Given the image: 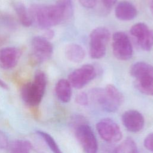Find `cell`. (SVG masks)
<instances>
[{
	"mask_svg": "<svg viewBox=\"0 0 153 153\" xmlns=\"http://www.w3.org/2000/svg\"><path fill=\"white\" fill-rule=\"evenodd\" d=\"M32 23L48 29L68 20L73 14L71 0H59L53 5L33 4L29 9Z\"/></svg>",
	"mask_w": 153,
	"mask_h": 153,
	"instance_id": "6da1fadb",
	"label": "cell"
},
{
	"mask_svg": "<svg viewBox=\"0 0 153 153\" xmlns=\"http://www.w3.org/2000/svg\"><path fill=\"white\" fill-rule=\"evenodd\" d=\"M90 94L91 99L94 103L103 110L109 112L117 111L124 100L122 93L112 84L107 85L104 89L93 88Z\"/></svg>",
	"mask_w": 153,
	"mask_h": 153,
	"instance_id": "7a4b0ae2",
	"label": "cell"
},
{
	"mask_svg": "<svg viewBox=\"0 0 153 153\" xmlns=\"http://www.w3.org/2000/svg\"><path fill=\"white\" fill-rule=\"evenodd\" d=\"M47 83L46 75L41 71L37 72L33 81L25 84L21 95L25 103L30 106H37L41 102Z\"/></svg>",
	"mask_w": 153,
	"mask_h": 153,
	"instance_id": "3957f363",
	"label": "cell"
},
{
	"mask_svg": "<svg viewBox=\"0 0 153 153\" xmlns=\"http://www.w3.org/2000/svg\"><path fill=\"white\" fill-rule=\"evenodd\" d=\"M110 37V32L105 27H97L91 32L89 50L90 55L92 59H99L105 55L106 45Z\"/></svg>",
	"mask_w": 153,
	"mask_h": 153,
	"instance_id": "277c9868",
	"label": "cell"
},
{
	"mask_svg": "<svg viewBox=\"0 0 153 153\" xmlns=\"http://www.w3.org/2000/svg\"><path fill=\"white\" fill-rule=\"evenodd\" d=\"M112 52L120 60H128L133 55V47L128 35L124 32L118 31L112 35Z\"/></svg>",
	"mask_w": 153,
	"mask_h": 153,
	"instance_id": "5b68a950",
	"label": "cell"
},
{
	"mask_svg": "<svg viewBox=\"0 0 153 153\" xmlns=\"http://www.w3.org/2000/svg\"><path fill=\"white\" fill-rule=\"evenodd\" d=\"M96 75L95 68L91 65L86 64L71 72L68 80L72 87L80 89L93 80Z\"/></svg>",
	"mask_w": 153,
	"mask_h": 153,
	"instance_id": "8992f818",
	"label": "cell"
},
{
	"mask_svg": "<svg viewBox=\"0 0 153 153\" xmlns=\"http://www.w3.org/2000/svg\"><path fill=\"white\" fill-rule=\"evenodd\" d=\"M75 136L85 153H97V139L90 126L86 124L79 125L75 129Z\"/></svg>",
	"mask_w": 153,
	"mask_h": 153,
	"instance_id": "52a82bcc",
	"label": "cell"
},
{
	"mask_svg": "<svg viewBox=\"0 0 153 153\" xmlns=\"http://www.w3.org/2000/svg\"><path fill=\"white\" fill-rule=\"evenodd\" d=\"M32 60L37 63H42L49 59L53 54V45L43 36H35L31 42Z\"/></svg>",
	"mask_w": 153,
	"mask_h": 153,
	"instance_id": "ba28073f",
	"label": "cell"
},
{
	"mask_svg": "<svg viewBox=\"0 0 153 153\" xmlns=\"http://www.w3.org/2000/svg\"><path fill=\"white\" fill-rule=\"evenodd\" d=\"M96 129L100 137L107 142L116 143L122 138V132L119 126L111 119L99 121L96 124Z\"/></svg>",
	"mask_w": 153,
	"mask_h": 153,
	"instance_id": "9c48e42d",
	"label": "cell"
},
{
	"mask_svg": "<svg viewBox=\"0 0 153 153\" xmlns=\"http://www.w3.org/2000/svg\"><path fill=\"white\" fill-rule=\"evenodd\" d=\"M137 45L144 51H150L153 47V30L144 23L134 24L130 30Z\"/></svg>",
	"mask_w": 153,
	"mask_h": 153,
	"instance_id": "30bf717a",
	"label": "cell"
},
{
	"mask_svg": "<svg viewBox=\"0 0 153 153\" xmlns=\"http://www.w3.org/2000/svg\"><path fill=\"white\" fill-rule=\"evenodd\" d=\"M121 120L124 127L131 132H138L144 127V117L137 110L130 109L126 111L123 114Z\"/></svg>",
	"mask_w": 153,
	"mask_h": 153,
	"instance_id": "8fae6325",
	"label": "cell"
},
{
	"mask_svg": "<svg viewBox=\"0 0 153 153\" xmlns=\"http://www.w3.org/2000/svg\"><path fill=\"white\" fill-rule=\"evenodd\" d=\"M21 56L20 50L15 47H5L0 50V67L4 69H11L19 62Z\"/></svg>",
	"mask_w": 153,
	"mask_h": 153,
	"instance_id": "7c38bea8",
	"label": "cell"
},
{
	"mask_svg": "<svg viewBox=\"0 0 153 153\" xmlns=\"http://www.w3.org/2000/svg\"><path fill=\"white\" fill-rule=\"evenodd\" d=\"M137 11L131 2L123 1L117 4L115 8L116 17L123 21H129L134 19L137 16Z\"/></svg>",
	"mask_w": 153,
	"mask_h": 153,
	"instance_id": "4fadbf2b",
	"label": "cell"
},
{
	"mask_svg": "<svg viewBox=\"0 0 153 153\" xmlns=\"http://www.w3.org/2000/svg\"><path fill=\"white\" fill-rule=\"evenodd\" d=\"M55 91L58 99L63 103L68 102L72 96V86L68 79H61L57 81Z\"/></svg>",
	"mask_w": 153,
	"mask_h": 153,
	"instance_id": "5bb4252c",
	"label": "cell"
},
{
	"mask_svg": "<svg viewBox=\"0 0 153 153\" xmlns=\"http://www.w3.org/2000/svg\"><path fill=\"white\" fill-rule=\"evenodd\" d=\"M65 55L69 61L73 63H80L84 60L85 53L80 45L71 44L66 47Z\"/></svg>",
	"mask_w": 153,
	"mask_h": 153,
	"instance_id": "9a60e30c",
	"label": "cell"
},
{
	"mask_svg": "<svg viewBox=\"0 0 153 153\" xmlns=\"http://www.w3.org/2000/svg\"><path fill=\"white\" fill-rule=\"evenodd\" d=\"M130 74L134 79L148 75H153V66L145 62H137L130 69Z\"/></svg>",
	"mask_w": 153,
	"mask_h": 153,
	"instance_id": "2e32d148",
	"label": "cell"
},
{
	"mask_svg": "<svg viewBox=\"0 0 153 153\" xmlns=\"http://www.w3.org/2000/svg\"><path fill=\"white\" fill-rule=\"evenodd\" d=\"M137 89L143 94L153 96V75H148L135 79Z\"/></svg>",
	"mask_w": 153,
	"mask_h": 153,
	"instance_id": "e0dca14e",
	"label": "cell"
},
{
	"mask_svg": "<svg viewBox=\"0 0 153 153\" xmlns=\"http://www.w3.org/2000/svg\"><path fill=\"white\" fill-rule=\"evenodd\" d=\"M14 10L20 23L26 27L31 26L33 23L30 16L29 10H27L24 4L18 2L14 5Z\"/></svg>",
	"mask_w": 153,
	"mask_h": 153,
	"instance_id": "ac0fdd59",
	"label": "cell"
},
{
	"mask_svg": "<svg viewBox=\"0 0 153 153\" xmlns=\"http://www.w3.org/2000/svg\"><path fill=\"white\" fill-rule=\"evenodd\" d=\"M32 148L31 143L25 140H16L10 146V153H30Z\"/></svg>",
	"mask_w": 153,
	"mask_h": 153,
	"instance_id": "d6986e66",
	"label": "cell"
},
{
	"mask_svg": "<svg viewBox=\"0 0 153 153\" xmlns=\"http://www.w3.org/2000/svg\"><path fill=\"white\" fill-rule=\"evenodd\" d=\"M114 153H139L135 142L130 137L125 139L114 150Z\"/></svg>",
	"mask_w": 153,
	"mask_h": 153,
	"instance_id": "ffe728a7",
	"label": "cell"
},
{
	"mask_svg": "<svg viewBox=\"0 0 153 153\" xmlns=\"http://www.w3.org/2000/svg\"><path fill=\"white\" fill-rule=\"evenodd\" d=\"M36 133L44 140L47 145L53 153H63L54 139L49 134L39 130L37 131Z\"/></svg>",
	"mask_w": 153,
	"mask_h": 153,
	"instance_id": "44dd1931",
	"label": "cell"
},
{
	"mask_svg": "<svg viewBox=\"0 0 153 153\" xmlns=\"http://www.w3.org/2000/svg\"><path fill=\"white\" fill-rule=\"evenodd\" d=\"M75 101L79 105L86 106L88 103V95L85 92H80L76 96Z\"/></svg>",
	"mask_w": 153,
	"mask_h": 153,
	"instance_id": "7402d4cb",
	"label": "cell"
},
{
	"mask_svg": "<svg viewBox=\"0 0 153 153\" xmlns=\"http://www.w3.org/2000/svg\"><path fill=\"white\" fill-rule=\"evenodd\" d=\"M144 146L148 151L153 152V133H149L144 139Z\"/></svg>",
	"mask_w": 153,
	"mask_h": 153,
	"instance_id": "603a6c76",
	"label": "cell"
},
{
	"mask_svg": "<svg viewBox=\"0 0 153 153\" xmlns=\"http://www.w3.org/2000/svg\"><path fill=\"white\" fill-rule=\"evenodd\" d=\"M8 145V139L5 134L0 130V149H5Z\"/></svg>",
	"mask_w": 153,
	"mask_h": 153,
	"instance_id": "cb8c5ba5",
	"label": "cell"
},
{
	"mask_svg": "<svg viewBox=\"0 0 153 153\" xmlns=\"http://www.w3.org/2000/svg\"><path fill=\"white\" fill-rule=\"evenodd\" d=\"M80 4L85 8H92L96 4V0H78Z\"/></svg>",
	"mask_w": 153,
	"mask_h": 153,
	"instance_id": "d4e9b609",
	"label": "cell"
},
{
	"mask_svg": "<svg viewBox=\"0 0 153 153\" xmlns=\"http://www.w3.org/2000/svg\"><path fill=\"white\" fill-rule=\"evenodd\" d=\"M117 0H101V2L105 8L110 10L116 4Z\"/></svg>",
	"mask_w": 153,
	"mask_h": 153,
	"instance_id": "484cf974",
	"label": "cell"
},
{
	"mask_svg": "<svg viewBox=\"0 0 153 153\" xmlns=\"http://www.w3.org/2000/svg\"><path fill=\"white\" fill-rule=\"evenodd\" d=\"M47 30L44 33V36H43V37H44L45 38H46L47 39H51L54 36V33L52 30H49V29H47Z\"/></svg>",
	"mask_w": 153,
	"mask_h": 153,
	"instance_id": "4316f807",
	"label": "cell"
},
{
	"mask_svg": "<svg viewBox=\"0 0 153 153\" xmlns=\"http://www.w3.org/2000/svg\"><path fill=\"white\" fill-rule=\"evenodd\" d=\"M0 87L4 88V89H8V85L5 82H4L3 81H2L0 79Z\"/></svg>",
	"mask_w": 153,
	"mask_h": 153,
	"instance_id": "83f0119b",
	"label": "cell"
},
{
	"mask_svg": "<svg viewBox=\"0 0 153 153\" xmlns=\"http://www.w3.org/2000/svg\"><path fill=\"white\" fill-rule=\"evenodd\" d=\"M150 9H151V11L153 15V0L150 1Z\"/></svg>",
	"mask_w": 153,
	"mask_h": 153,
	"instance_id": "f1b7e54d",
	"label": "cell"
}]
</instances>
